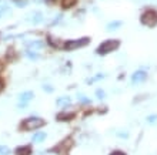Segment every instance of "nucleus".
<instances>
[{
  "label": "nucleus",
  "instance_id": "1",
  "mask_svg": "<svg viewBox=\"0 0 157 155\" xmlns=\"http://www.w3.org/2000/svg\"><path fill=\"white\" fill-rule=\"evenodd\" d=\"M119 46H120L119 40H106L104 43H101L97 47V53L104 56V54H109V53H112V51H114V50H117Z\"/></svg>",
  "mask_w": 157,
  "mask_h": 155
},
{
  "label": "nucleus",
  "instance_id": "2",
  "mask_svg": "<svg viewBox=\"0 0 157 155\" xmlns=\"http://www.w3.org/2000/svg\"><path fill=\"white\" fill-rule=\"evenodd\" d=\"M43 125H44V120H41V118H27L21 123L20 128L21 130H25V131H34V130H37V128H41Z\"/></svg>",
  "mask_w": 157,
  "mask_h": 155
},
{
  "label": "nucleus",
  "instance_id": "3",
  "mask_svg": "<svg viewBox=\"0 0 157 155\" xmlns=\"http://www.w3.org/2000/svg\"><path fill=\"white\" fill-rule=\"evenodd\" d=\"M141 23L147 27H154L157 24V12L156 10H146L141 14Z\"/></svg>",
  "mask_w": 157,
  "mask_h": 155
},
{
  "label": "nucleus",
  "instance_id": "4",
  "mask_svg": "<svg viewBox=\"0 0 157 155\" xmlns=\"http://www.w3.org/2000/svg\"><path fill=\"white\" fill-rule=\"evenodd\" d=\"M89 37H83V39H76V40H69L64 44V49L66 50H76L80 49V47H84V46L89 44Z\"/></svg>",
  "mask_w": 157,
  "mask_h": 155
},
{
  "label": "nucleus",
  "instance_id": "5",
  "mask_svg": "<svg viewBox=\"0 0 157 155\" xmlns=\"http://www.w3.org/2000/svg\"><path fill=\"white\" fill-rule=\"evenodd\" d=\"M146 78H147V73L143 71V70H139V71H136V73L132 76V83L133 84L143 83V81H146Z\"/></svg>",
  "mask_w": 157,
  "mask_h": 155
},
{
  "label": "nucleus",
  "instance_id": "6",
  "mask_svg": "<svg viewBox=\"0 0 157 155\" xmlns=\"http://www.w3.org/2000/svg\"><path fill=\"white\" fill-rule=\"evenodd\" d=\"M41 20H43V14L40 12H34L32 14H29V17H27V21L33 23V24H39Z\"/></svg>",
  "mask_w": 157,
  "mask_h": 155
},
{
  "label": "nucleus",
  "instance_id": "7",
  "mask_svg": "<svg viewBox=\"0 0 157 155\" xmlns=\"http://www.w3.org/2000/svg\"><path fill=\"white\" fill-rule=\"evenodd\" d=\"M34 95H33V93L32 91H26V93H21L20 95H19V98H20V101L21 102H27L29 100H32Z\"/></svg>",
  "mask_w": 157,
  "mask_h": 155
},
{
  "label": "nucleus",
  "instance_id": "8",
  "mask_svg": "<svg viewBox=\"0 0 157 155\" xmlns=\"http://www.w3.org/2000/svg\"><path fill=\"white\" fill-rule=\"evenodd\" d=\"M43 46H44V43H43V41L36 40V41H32V43H30V44H29V49L33 50V51H36V50H40Z\"/></svg>",
  "mask_w": 157,
  "mask_h": 155
},
{
  "label": "nucleus",
  "instance_id": "9",
  "mask_svg": "<svg viewBox=\"0 0 157 155\" xmlns=\"http://www.w3.org/2000/svg\"><path fill=\"white\" fill-rule=\"evenodd\" d=\"M17 155H30L32 154V148L27 145V147H19L17 148Z\"/></svg>",
  "mask_w": 157,
  "mask_h": 155
},
{
  "label": "nucleus",
  "instance_id": "10",
  "mask_svg": "<svg viewBox=\"0 0 157 155\" xmlns=\"http://www.w3.org/2000/svg\"><path fill=\"white\" fill-rule=\"evenodd\" d=\"M121 26V21H119V20H116V21H112V23H109L107 24V31H114V30H117Z\"/></svg>",
  "mask_w": 157,
  "mask_h": 155
},
{
  "label": "nucleus",
  "instance_id": "11",
  "mask_svg": "<svg viewBox=\"0 0 157 155\" xmlns=\"http://www.w3.org/2000/svg\"><path fill=\"white\" fill-rule=\"evenodd\" d=\"M46 132H36L33 135V142H41V141H44L46 139Z\"/></svg>",
  "mask_w": 157,
  "mask_h": 155
},
{
  "label": "nucleus",
  "instance_id": "12",
  "mask_svg": "<svg viewBox=\"0 0 157 155\" xmlns=\"http://www.w3.org/2000/svg\"><path fill=\"white\" fill-rule=\"evenodd\" d=\"M75 114H67V113H62V114L57 115V120L59 121H69L70 118H73Z\"/></svg>",
  "mask_w": 157,
  "mask_h": 155
},
{
  "label": "nucleus",
  "instance_id": "13",
  "mask_svg": "<svg viewBox=\"0 0 157 155\" xmlns=\"http://www.w3.org/2000/svg\"><path fill=\"white\" fill-rule=\"evenodd\" d=\"M56 104H57V105H60V107L67 105V104H70V98H69V97H60L57 101H56Z\"/></svg>",
  "mask_w": 157,
  "mask_h": 155
},
{
  "label": "nucleus",
  "instance_id": "14",
  "mask_svg": "<svg viewBox=\"0 0 157 155\" xmlns=\"http://www.w3.org/2000/svg\"><path fill=\"white\" fill-rule=\"evenodd\" d=\"M10 9L7 7V6H0V19H3L4 16H7V14H10Z\"/></svg>",
  "mask_w": 157,
  "mask_h": 155
},
{
  "label": "nucleus",
  "instance_id": "15",
  "mask_svg": "<svg viewBox=\"0 0 157 155\" xmlns=\"http://www.w3.org/2000/svg\"><path fill=\"white\" fill-rule=\"evenodd\" d=\"M10 154V148L6 145H0V155H9Z\"/></svg>",
  "mask_w": 157,
  "mask_h": 155
},
{
  "label": "nucleus",
  "instance_id": "16",
  "mask_svg": "<svg viewBox=\"0 0 157 155\" xmlns=\"http://www.w3.org/2000/svg\"><path fill=\"white\" fill-rule=\"evenodd\" d=\"M76 2L77 0H63V6L64 7H71V6H75Z\"/></svg>",
  "mask_w": 157,
  "mask_h": 155
},
{
  "label": "nucleus",
  "instance_id": "17",
  "mask_svg": "<svg viewBox=\"0 0 157 155\" xmlns=\"http://www.w3.org/2000/svg\"><path fill=\"white\" fill-rule=\"evenodd\" d=\"M147 123L149 124H156L157 123V115H149V117H147Z\"/></svg>",
  "mask_w": 157,
  "mask_h": 155
},
{
  "label": "nucleus",
  "instance_id": "18",
  "mask_svg": "<svg viewBox=\"0 0 157 155\" xmlns=\"http://www.w3.org/2000/svg\"><path fill=\"white\" fill-rule=\"evenodd\" d=\"M16 4H17V7H25L26 4H27V0H16Z\"/></svg>",
  "mask_w": 157,
  "mask_h": 155
},
{
  "label": "nucleus",
  "instance_id": "19",
  "mask_svg": "<svg viewBox=\"0 0 157 155\" xmlns=\"http://www.w3.org/2000/svg\"><path fill=\"white\" fill-rule=\"evenodd\" d=\"M96 95H97V98H100V100H101V98H104V91L97 90V91H96Z\"/></svg>",
  "mask_w": 157,
  "mask_h": 155
},
{
  "label": "nucleus",
  "instance_id": "20",
  "mask_svg": "<svg viewBox=\"0 0 157 155\" xmlns=\"http://www.w3.org/2000/svg\"><path fill=\"white\" fill-rule=\"evenodd\" d=\"M110 155H126V154H124L123 151H113Z\"/></svg>",
  "mask_w": 157,
  "mask_h": 155
},
{
  "label": "nucleus",
  "instance_id": "21",
  "mask_svg": "<svg viewBox=\"0 0 157 155\" xmlns=\"http://www.w3.org/2000/svg\"><path fill=\"white\" fill-rule=\"evenodd\" d=\"M27 56H29V57L30 58H37V54H32V53H30V51H27Z\"/></svg>",
  "mask_w": 157,
  "mask_h": 155
},
{
  "label": "nucleus",
  "instance_id": "22",
  "mask_svg": "<svg viewBox=\"0 0 157 155\" xmlns=\"http://www.w3.org/2000/svg\"><path fill=\"white\" fill-rule=\"evenodd\" d=\"M3 70H4V63L0 60V71H3Z\"/></svg>",
  "mask_w": 157,
  "mask_h": 155
},
{
  "label": "nucleus",
  "instance_id": "23",
  "mask_svg": "<svg viewBox=\"0 0 157 155\" xmlns=\"http://www.w3.org/2000/svg\"><path fill=\"white\" fill-rule=\"evenodd\" d=\"M3 88H4V86H3V81H2V80H0V93H2V91H3Z\"/></svg>",
  "mask_w": 157,
  "mask_h": 155
},
{
  "label": "nucleus",
  "instance_id": "24",
  "mask_svg": "<svg viewBox=\"0 0 157 155\" xmlns=\"http://www.w3.org/2000/svg\"><path fill=\"white\" fill-rule=\"evenodd\" d=\"M43 88H46V90H47V91H52V87H49V86H44V87H43Z\"/></svg>",
  "mask_w": 157,
  "mask_h": 155
},
{
  "label": "nucleus",
  "instance_id": "25",
  "mask_svg": "<svg viewBox=\"0 0 157 155\" xmlns=\"http://www.w3.org/2000/svg\"><path fill=\"white\" fill-rule=\"evenodd\" d=\"M40 155H44V154H43V152H41V154H40Z\"/></svg>",
  "mask_w": 157,
  "mask_h": 155
}]
</instances>
